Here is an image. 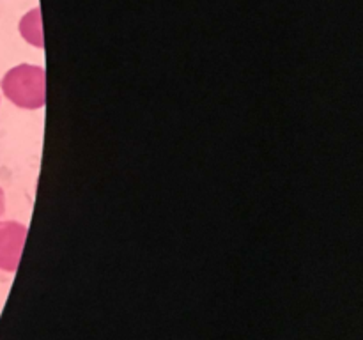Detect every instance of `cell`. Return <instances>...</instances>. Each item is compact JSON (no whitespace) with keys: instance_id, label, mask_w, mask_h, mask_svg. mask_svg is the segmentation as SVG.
Masks as SVG:
<instances>
[{"instance_id":"1","label":"cell","mask_w":363,"mask_h":340,"mask_svg":"<svg viewBox=\"0 0 363 340\" xmlns=\"http://www.w3.org/2000/svg\"><path fill=\"white\" fill-rule=\"evenodd\" d=\"M2 91L11 103L25 110H38L45 105V69L32 64H20L2 78Z\"/></svg>"},{"instance_id":"2","label":"cell","mask_w":363,"mask_h":340,"mask_svg":"<svg viewBox=\"0 0 363 340\" xmlns=\"http://www.w3.org/2000/svg\"><path fill=\"white\" fill-rule=\"evenodd\" d=\"M27 227L18 222H0V269L16 271L23 250Z\"/></svg>"},{"instance_id":"3","label":"cell","mask_w":363,"mask_h":340,"mask_svg":"<svg viewBox=\"0 0 363 340\" xmlns=\"http://www.w3.org/2000/svg\"><path fill=\"white\" fill-rule=\"evenodd\" d=\"M20 32L30 45L43 48V34H41V11L32 9L23 20L20 21Z\"/></svg>"},{"instance_id":"4","label":"cell","mask_w":363,"mask_h":340,"mask_svg":"<svg viewBox=\"0 0 363 340\" xmlns=\"http://www.w3.org/2000/svg\"><path fill=\"white\" fill-rule=\"evenodd\" d=\"M6 211V195H4V190L0 188V216Z\"/></svg>"}]
</instances>
